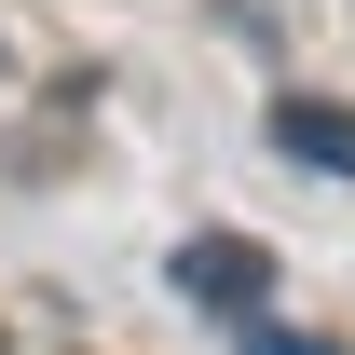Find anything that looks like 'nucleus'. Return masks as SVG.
I'll use <instances>...</instances> for the list:
<instances>
[{
	"label": "nucleus",
	"instance_id": "f257e3e1",
	"mask_svg": "<svg viewBox=\"0 0 355 355\" xmlns=\"http://www.w3.org/2000/svg\"><path fill=\"white\" fill-rule=\"evenodd\" d=\"M178 301L260 314V301H273V260H260V246H232V232H191V246H178Z\"/></svg>",
	"mask_w": 355,
	"mask_h": 355
},
{
	"label": "nucleus",
	"instance_id": "f03ea898",
	"mask_svg": "<svg viewBox=\"0 0 355 355\" xmlns=\"http://www.w3.org/2000/svg\"><path fill=\"white\" fill-rule=\"evenodd\" d=\"M273 150L314 178H355V110H328V96H273Z\"/></svg>",
	"mask_w": 355,
	"mask_h": 355
},
{
	"label": "nucleus",
	"instance_id": "7ed1b4c3",
	"mask_svg": "<svg viewBox=\"0 0 355 355\" xmlns=\"http://www.w3.org/2000/svg\"><path fill=\"white\" fill-rule=\"evenodd\" d=\"M246 355H342V342H314V328H273V314H246Z\"/></svg>",
	"mask_w": 355,
	"mask_h": 355
}]
</instances>
